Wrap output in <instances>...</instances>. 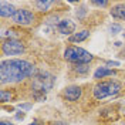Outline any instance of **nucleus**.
<instances>
[{
    "instance_id": "f257e3e1",
    "label": "nucleus",
    "mask_w": 125,
    "mask_h": 125,
    "mask_svg": "<svg viewBox=\"0 0 125 125\" xmlns=\"http://www.w3.org/2000/svg\"><path fill=\"white\" fill-rule=\"evenodd\" d=\"M34 73L36 67L27 60H20V58L3 60L0 64V83L3 85L21 83L26 78L34 75Z\"/></svg>"
},
{
    "instance_id": "f03ea898",
    "label": "nucleus",
    "mask_w": 125,
    "mask_h": 125,
    "mask_svg": "<svg viewBox=\"0 0 125 125\" xmlns=\"http://www.w3.org/2000/svg\"><path fill=\"white\" fill-rule=\"evenodd\" d=\"M121 84L115 80H107V81H100L97 83L93 90L94 98L95 100H104L107 97H114L121 91Z\"/></svg>"
},
{
    "instance_id": "7ed1b4c3",
    "label": "nucleus",
    "mask_w": 125,
    "mask_h": 125,
    "mask_svg": "<svg viewBox=\"0 0 125 125\" xmlns=\"http://www.w3.org/2000/svg\"><path fill=\"white\" fill-rule=\"evenodd\" d=\"M64 58L68 62H73L74 65L77 64H88L94 60V55L81 47L77 46H68L64 51Z\"/></svg>"
},
{
    "instance_id": "20e7f679",
    "label": "nucleus",
    "mask_w": 125,
    "mask_h": 125,
    "mask_svg": "<svg viewBox=\"0 0 125 125\" xmlns=\"http://www.w3.org/2000/svg\"><path fill=\"white\" fill-rule=\"evenodd\" d=\"M53 83H54V78L51 74H48L46 71H40L36 74L34 77V81H33V88L34 91L39 94H46L51 87H53Z\"/></svg>"
},
{
    "instance_id": "39448f33",
    "label": "nucleus",
    "mask_w": 125,
    "mask_h": 125,
    "mask_svg": "<svg viewBox=\"0 0 125 125\" xmlns=\"http://www.w3.org/2000/svg\"><path fill=\"white\" fill-rule=\"evenodd\" d=\"M26 46H24L23 41L17 39H7L3 41L1 44V53L4 55H17L24 53Z\"/></svg>"
},
{
    "instance_id": "423d86ee",
    "label": "nucleus",
    "mask_w": 125,
    "mask_h": 125,
    "mask_svg": "<svg viewBox=\"0 0 125 125\" xmlns=\"http://www.w3.org/2000/svg\"><path fill=\"white\" fill-rule=\"evenodd\" d=\"M11 20H13L16 24L29 26V24L34 23L36 16H34V13H33L31 10H29V9H17L16 13H14V16L11 17Z\"/></svg>"
},
{
    "instance_id": "0eeeda50",
    "label": "nucleus",
    "mask_w": 125,
    "mask_h": 125,
    "mask_svg": "<svg viewBox=\"0 0 125 125\" xmlns=\"http://www.w3.org/2000/svg\"><path fill=\"white\" fill-rule=\"evenodd\" d=\"M57 30L61 34L65 36H73L74 31H75V23L71 20V19H62L57 23Z\"/></svg>"
},
{
    "instance_id": "6e6552de",
    "label": "nucleus",
    "mask_w": 125,
    "mask_h": 125,
    "mask_svg": "<svg viewBox=\"0 0 125 125\" xmlns=\"http://www.w3.org/2000/svg\"><path fill=\"white\" fill-rule=\"evenodd\" d=\"M81 94H83V90H81V87L78 85H70L67 87L64 91H62V97L67 100V101H78L80 98H81Z\"/></svg>"
},
{
    "instance_id": "1a4fd4ad",
    "label": "nucleus",
    "mask_w": 125,
    "mask_h": 125,
    "mask_svg": "<svg viewBox=\"0 0 125 125\" xmlns=\"http://www.w3.org/2000/svg\"><path fill=\"white\" fill-rule=\"evenodd\" d=\"M109 14L115 20H125V4L118 3L115 6H112L111 10H109Z\"/></svg>"
},
{
    "instance_id": "9d476101",
    "label": "nucleus",
    "mask_w": 125,
    "mask_h": 125,
    "mask_svg": "<svg viewBox=\"0 0 125 125\" xmlns=\"http://www.w3.org/2000/svg\"><path fill=\"white\" fill-rule=\"evenodd\" d=\"M16 13V9L11 3L9 1H1L0 3V16L1 17H13Z\"/></svg>"
},
{
    "instance_id": "9b49d317",
    "label": "nucleus",
    "mask_w": 125,
    "mask_h": 125,
    "mask_svg": "<svg viewBox=\"0 0 125 125\" xmlns=\"http://www.w3.org/2000/svg\"><path fill=\"white\" fill-rule=\"evenodd\" d=\"M117 71L115 70H111L108 67H98L95 73H94V78L95 80H101V78H105V77H111V75H115Z\"/></svg>"
},
{
    "instance_id": "f8f14e48",
    "label": "nucleus",
    "mask_w": 125,
    "mask_h": 125,
    "mask_svg": "<svg viewBox=\"0 0 125 125\" xmlns=\"http://www.w3.org/2000/svg\"><path fill=\"white\" fill-rule=\"evenodd\" d=\"M88 36H90V31L88 30L78 31V33H74L73 36L68 37V41L70 43H81V41H84V40L88 39Z\"/></svg>"
},
{
    "instance_id": "ddd939ff",
    "label": "nucleus",
    "mask_w": 125,
    "mask_h": 125,
    "mask_svg": "<svg viewBox=\"0 0 125 125\" xmlns=\"http://www.w3.org/2000/svg\"><path fill=\"white\" fill-rule=\"evenodd\" d=\"M33 4H34V7L37 9V10H40V11H47L48 9L54 4V1H50V0H41V1H34Z\"/></svg>"
},
{
    "instance_id": "4468645a",
    "label": "nucleus",
    "mask_w": 125,
    "mask_h": 125,
    "mask_svg": "<svg viewBox=\"0 0 125 125\" xmlns=\"http://www.w3.org/2000/svg\"><path fill=\"white\" fill-rule=\"evenodd\" d=\"M11 98H13V94L10 91H7V90H1L0 91V100H1V102H9Z\"/></svg>"
},
{
    "instance_id": "2eb2a0df",
    "label": "nucleus",
    "mask_w": 125,
    "mask_h": 125,
    "mask_svg": "<svg viewBox=\"0 0 125 125\" xmlns=\"http://www.w3.org/2000/svg\"><path fill=\"white\" fill-rule=\"evenodd\" d=\"M74 70L78 74H85V73H88L90 67H88V64H77V65H74Z\"/></svg>"
},
{
    "instance_id": "dca6fc26",
    "label": "nucleus",
    "mask_w": 125,
    "mask_h": 125,
    "mask_svg": "<svg viewBox=\"0 0 125 125\" xmlns=\"http://www.w3.org/2000/svg\"><path fill=\"white\" fill-rule=\"evenodd\" d=\"M122 31V26L118 23H112L109 26V33L111 34H118V33H121Z\"/></svg>"
},
{
    "instance_id": "f3484780",
    "label": "nucleus",
    "mask_w": 125,
    "mask_h": 125,
    "mask_svg": "<svg viewBox=\"0 0 125 125\" xmlns=\"http://www.w3.org/2000/svg\"><path fill=\"white\" fill-rule=\"evenodd\" d=\"M91 4H93V6H97V7H107L109 3L105 1V0H104V1H95V0H94V1H91Z\"/></svg>"
},
{
    "instance_id": "a211bd4d",
    "label": "nucleus",
    "mask_w": 125,
    "mask_h": 125,
    "mask_svg": "<svg viewBox=\"0 0 125 125\" xmlns=\"http://www.w3.org/2000/svg\"><path fill=\"white\" fill-rule=\"evenodd\" d=\"M17 107H19L20 109H26V111H29V109H31L33 105H31V104H19Z\"/></svg>"
},
{
    "instance_id": "6ab92c4d",
    "label": "nucleus",
    "mask_w": 125,
    "mask_h": 125,
    "mask_svg": "<svg viewBox=\"0 0 125 125\" xmlns=\"http://www.w3.org/2000/svg\"><path fill=\"white\" fill-rule=\"evenodd\" d=\"M107 65H112V67H119V62L118 61H107Z\"/></svg>"
},
{
    "instance_id": "aec40b11",
    "label": "nucleus",
    "mask_w": 125,
    "mask_h": 125,
    "mask_svg": "<svg viewBox=\"0 0 125 125\" xmlns=\"http://www.w3.org/2000/svg\"><path fill=\"white\" fill-rule=\"evenodd\" d=\"M24 117H26V114H24V112H21V114H17V115H16V118H17V119H23Z\"/></svg>"
},
{
    "instance_id": "412c9836",
    "label": "nucleus",
    "mask_w": 125,
    "mask_h": 125,
    "mask_svg": "<svg viewBox=\"0 0 125 125\" xmlns=\"http://www.w3.org/2000/svg\"><path fill=\"white\" fill-rule=\"evenodd\" d=\"M29 125H44L43 122H40V121H33L31 124H29Z\"/></svg>"
},
{
    "instance_id": "4be33fe9",
    "label": "nucleus",
    "mask_w": 125,
    "mask_h": 125,
    "mask_svg": "<svg viewBox=\"0 0 125 125\" xmlns=\"http://www.w3.org/2000/svg\"><path fill=\"white\" fill-rule=\"evenodd\" d=\"M0 125H14V124H11V122H7V121H1V124Z\"/></svg>"
},
{
    "instance_id": "5701e85b",
    "label": "nucleus",
    "mask_w": 125,
    "mask_h": 125,
    "mask_svg": "<svg viewBox=\"0 0 125 125\" xmlns=\"http://www.w3.org/2000/svg\"><path fill=\"white\" fill-rule=\"evenodd\" d=\"M122 46V43H121V41H117V43H115V47H121Z\"/></svg>"
},
{
    "instance_id": "b1692460",
    "label": "nucleus",
    "mask_w": 125,
    "mask_h": 125,
    "mask_svg": "<svg viewBox=\"0 0 125 125\" xmlns=\"http://www.w3.org/2000/svg\"><path fill=\"white\" fill-rule=\"evenodd\" d=\"M124 39H125V33H124Z\"/></svg>"
}]
</instances>
